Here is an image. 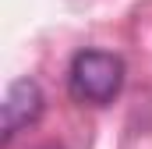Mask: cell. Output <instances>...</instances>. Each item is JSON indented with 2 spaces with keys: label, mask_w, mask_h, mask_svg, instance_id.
I'll use <instances>...</instances> for the list:
<instances>
[{
  "label": "cell",
  "mask_w": 152,
  "mask_h": 149,
  "mask_svg": "<svg viewBox=\"0 0 152 149\" xmlns=\"http://www.w3.org/2000/svg\"><path fill=\"white\" fill-rule=\"evenodd\" d=\"M124 85V60L103 50H85L71 60L67 89L78 103H110Z\"/></svg>",
  "instance_id": "1"
},
{
  "label": "cell",
  "mask_w": 152,
  "mask_h": 149,
  "mask_svg": "<svg viewBox=\"0 0 152 149\" xmlns=\"http://www.w3.org/2000/svg\"><path fill=\"white\" fill-rule=\"evenodd\" d=\"M39 114H42V89L32 78L11 82L7 85V96H4V121H0L4 142H11L18 131H25L28 124H36Z\"/></svg>",
  "instance_id": "2"
},
{
  "label": "cell",
  "mask_w": 152,
  "mask_h": 149,
  "mask_svg": "<svg viewBox=\"0 0 152 149\" xmlns=\"http://www.w3.org/2000/svg\"><path fill=\"white\" fill-rule=\"evenodd\" d=\"M50 149H57V146H50Z\"/></svg>",
  "instance_id": "3"
}]
</instances>
